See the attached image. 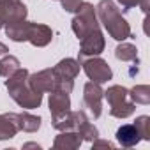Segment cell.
<instances>
[{"instance_id": "9", "label": "cell", "mask_w": 150, "mask_h": 150, "mask_svg": "<svg viewBox=\"0 0 150 150\" xmlns=\"http://www.w3.org/2000/svg\"><path fill=\"white\" fill-rule=\"evenodd\" d=\"M28 85H30L35 92H39V94L53 92L55 87H57V80H55L53 69H42V71H39V72L28 74Z\"/></svg>"}, {"instance_id": "16", "label": "cell", "mask_w": 150, "mask_h": 150, "mask_svg": "<svg viewBox=\"0 0 150 150\" xmlns=\"http://www.w3.org/2000/svg\"><path fill=\"white\" fill-rule=\"evenodd\" d=\"M0 6H2L7 23L9 21H16V20H25L28 11L27 6L21 2V0H0Z\"/></svg>"}, {"instance_id": "29", "label": "cell", "mask_w": 150, "mask_h": 150, "mask_svg": "<svg viewBox=\"0 0 150 150\" xmlns=\"http://www.w3.org/2000/svg\"><path fill=\"white\" fill-rule=\"evenodd\" d=\"M7 51H9V48H7L4 42H0V55H6Z\"/></svg>"}, {"instance_id": "30", "label": "cell", "mask_w": 150, "mask_h": 150, "mask_svg": "<svg viewBox=\"0 0 150 150\" xmlns=\"http://www.w3.org/2000/svg\"><path fill=\"white\" fill-rule=\"evenodd\" d=\"M23 148H37V150H39L41 146H39L37 143H25V145H23Z\"/></svg>"}, {"instance_id": "6", "label": "cell", "mask_w": 150, "mask_h": 150, "mask_svg": "<svg viewBox=\"0 0 150 150\" xmlns=\"http://www.w3.org/2000/svg\"><path fill=\"white\" fill-rule=\"evenodd\" d=\"M80 64L83 65V71H85V74L88 76V80L94 81V83H106L113 76L111 67L99 55L97 57H88V58L81 60Z\"/></svg>"}, {"instance_id": "27", "label": "cell", "mask_w": 150, "mask_h": 150, "mask_svg": "<svg viewBox=\"0 0 150 150\" xmlns=\"http://www.w3.org/2000/svg\"><path fill=\"white\" fill-rule=\"evenodd\" d=\"M6 23H7V18H6V13H4L2 6H0V28H4Z\"/></svg>"}, {"instance_id": "21", "label": "cell", "mask_w": 150, "mask_h": 150, "mask_svg": "<svg viewBox=\"0 0 150 150\" xmlns=\"http://www.w3.org/2000/svg\"><path fill=\"white\" fill-rule=\"evenodd\" d=\"M131 101L134 104H148L150 103V87L148 85H136L129 90Z\"/></svg>"}, {"instance_id": "11", "label": "cell", "mask_w": 150, "mask_h": 150, "mask_svg": "<svg viewBox=\"0 0 150 150\" xmlns=\"http://www.w3.org/2000/svg\"><path fill=\"white\" fill-rule=\"evenodd\" d=\"M53 39V30L48 25H41V23H32L30 30H28V42L35 48H44L51 42Z\"/></svg>"}, {"instance_id": "23", "label": "cell", "mask_w": 150, "mask_h": 150, "mask_svg": "<svg viewBox=\"0 0 150 150\" xmlns=\"http://www.w3.org/2000/svg\"><path fill=\"white\" fill-rule=\"evenodd\" d=\"M134 125H136V129H138L141 139L148 141V139H150V117H146V115L138 117V118L134 120Z\"/></svg>"}, {"instance_id": "2", "label": "cell", "mask_w": 150, "mask_h": 150, "mask_svg": "<svg viewBox=\"0 0 150 150\" xmlns=\"http://www.w3.org/2000/svg\"><path fill=\"white\" fill-rule=\"evenodd\" d=\"M96 14H97V20L103 23V27L108 30L110 37H113L115 41H125L132 37L127 20L120 14L113 0H101L96 6Z\"/></svg>"}, {"instance_id": "8", "label": "cell", "mask_w": 150, "mask_h": 150, "mask_svg": "<svg viewBox=\"0 0 150 150\" xmlns=\"http://www.w3.org/2000/svg\"><path fill=\"white\" fill-rule=\"evenodd\" d=\"M103 97H104V90L101 88V83H94V81L85 83L83 104H85V108H88V111L92 113L94 118H99L103 113Z\"/></svg>"}, {"instance_id": "1", "label": "cell", "mask_w": 150, "mask_h": 150, "mask_svg": "<svg viewBox=\"0 0 150 150\" xmlns=\"http://www.w3.org/2000/svg\"><path fill=\"white\" fill-rule=\"evenodd\" d=\"M28 71L20 67L14 74L6 80V88L9 92V97L21 108L25 110H32V108H39L42 103V94L35 92L30 85H28Z\"/></svg>"}, {"instance_id": "28", "label": "cell", "mask_w": 150, "mask_h": 150, "mask_svg": "<svg viewBox=\"0 0 150 150\" xmlns=\"http://www.w3.org/2000/svg\"><path fill=\"white\" fill-rule=\"evenodd\" d=\"M148 4H150V0H141V2H139V7H141V11L145 14L148 13Z\"/></svg>"}, {"instance_id": "14", "label": "cell", "mask_w": 150, "mask_h": 150, "mask_svg": "<svg viewBox=\"0 0 150 150\" xmlns=\"http://www.w3.org/2000/svg\"><path fill=\"white\" fill-rule=\"evenodd\" d=\"M115 138H117V141H118L122 146H125V148L136 146V145L141 141V136H139V132H138V129H136L134 124H124L122 127H118Z\"/></svg>"}, {"instance_id": "18", "label": "cell", "mask_w": 150, "mask_h": 150, "mask_svg": "<svg viewBox=\"0 0 150 150\" xmlns=\"http://www.w3.org/2000/svg\"><path fill=\"white\" fill-rule=\"evenodd\" d=\"M41 117L30 115V113H16V124L18 129L23 132H37L41 127Z\"/></svg>"}, {"instance_id": "22", "label": "cell", "mask_w": 150, "mask_h": 150, "mask_svg": "<svg viewBox=\"0 0 150 150\" xmlns=\"http://www.w3.org/2000/svg\"><path fill=\"white\" fill-rule=\"evenodd\" d=\"M20 67H21L20 65V60L16 57H13V55H7L6 53V57L0 60V74H2L4 78H9L11 74H14Z\"/></svg>"}, {"instance_id": "10", "label": "cell", "mask_w": 150, "mask_h": 150, "mask_svg": "<svg viewBox=\"0 0 150 150\" xmlns=\"http://www.w3.org/2000/svg\"><path fill=\"white\" fill-rule=\"evenodd\" d=\"M74 131H76L83 141H94L99 138V131L96 125L90 124L88 117L85 115V111H74Z\"/></svg>"}, {"instance_id": "25", "label": "cell", "mask_w": 150, "mask_h": 150, "mask_svg": "<svg viewBox=\"0 0 150 150\" xmlns=\"http://www.w3.org/2000/svg\"><path fill=\"white\" fill-rule=\"evenodd\" d=\"M92 148H113V143L108 139H94L92 141Z\"/></svg>"}, {"instance_id": "3", "label": "cell", "mask_w": 150, "mask_h": 150, "mask_svg": "<svg viewBox=\"0 0 150 150\" xmlns=\"http://www.w3.org/2000/svg\"><path fill=\"white\" fill-rule=\"evenodd\" d=\"M104 97L110 103V115L115 118H127L136 110L134 103L131 101L129 90L122 85H111L104 92Z\"/></svg>"}, {"instance_id": "26", "label": "cell", "mask_w": 150, "mask_h": 150, "mask_svg": "<svg viewBox=\"0 0 150 150\" xmlns=\"http://www.w3.org/2000/svg\"><path fill=\"white\" fill-rule=\"evenodd\" d=\"M117 2L124 7V11H129V9H132V7H136V6H139V2L141 0H117Z\"/></svg>"}, {"instance_id": "5", "label": "cell", "mask_w": 150, "mask_h": 150, "mask_svg": "<svg viewBox=\"0 0 150 150\" xmlns=\"http://www.w3.org/2000/svg\"><path fill=\"white\" fill-rule=\"evenodd\" d=\"M72 32L76 34L78 39H83L88 32L99 28V20L96 14V7L90 2H81L80 9L76 11V16L71 21Z\"/></svg>"}, {"instance_id": "7", "label": "cell", "mask_w": 150, "mask_h": 150, "mask_svg": "<svg viewBox=\"0 0 150 150\" xmlns=\"http://www.w3.org/2000/svg\"><path fill=\"white\" fill-rule=\"evenodd\" d=\"M104 35L101 32V28H96L92 32H88L83 39H80V57L78 62L88 58V57H97L104 51Z\"/></svg>"}, {"instance_id": "4", "label": "cell", "mask_w": 150, "mask_h": 150, "mask_svg": "<svg viewBox=\"0 0 150 150\" xmlns=\"http://www.w3.org/2000/svg\"><path fill=\"white\" fill-rule=\"evenodd\" d=\"M80 67H81V64L78 60H74V58H64V60H60L53 67L55 80H57L55 90H62V92L71 94L72 88H74V78L80 74Z\"/></svg>"}, {"instance_id": "19", "label": "cell", "mask_w": 150, "mask_h": 150, "mask_svg": "<svg viewBox=\"0 0 150 150\" xmlns=\"http://www.w3.org/2000/svg\"><path fill=\"white\" fill-rule=\"evenodd\" d=\"M115 57L122 62H138V50L134 44L122 41V44L115 48Z\"/></svg>"}, {"instance_id": "13", "label": "cell", "mask_w": 150, "mask_h": 150, "mask_svg": "<svg viewBox=\"0 0 150 150\" xmlns=\"http://www.w3.org/2000/svg\"><path fill=\"white\" fill-rule=\"evenodd\" d=\"M48 106H50V113H51V117L62 115V113H65V111L71 110V97H69L67 92L53 90V92H50Z\"/></svg>"}, {"instance_id": "24", "label": "cell", "mask_w": 150, "mask_h": 150, "mask_svg": "<svg viewBox=\"0 0 150 150\" xmlns=\"http://www.w3.org/2000/svg\"><path fill=\"white\" fill-rule=\"evenodd\" d=\"M83 0H60V4H62V9L65 13H76L80 9Z\"/></svg>"}, {"instance_id": "17", "label": "cell", "mask_w": 150, "mask_h": 150, "mask_svg": "<svg viewBox=\"0 0 150 150\" xmlns=\"http://www.w3.org/2000/svg\"><path fill=\"white\" fill-rule=\"evenodd\" d=\"M18 124H16V113H4L0 115V141L11 139L18 134Z\"/></svg>"}, {"instance_id": "20", "label": "cell", "mask_w": 150, "mask_h": 150, "mask_svg": "<svg viewBox=\"0 0 150 150\" xmlns=\"http://www.w3.org/2000/svg\"><path fill=\"white\" fill-rule=\"evenodd\" d=\"M51 125L57 131H74V111H65L62 115L51 117Z\"/></svg>"}, {"instance_id": "12", "label": "cell", "mask_w": 150, "mask_h": 150, "mask_svg": "<svg viewBox=\"0 0 150 150\" xmlns=\"http://www.w3.org/2000/svg\"><path fill=\"white\" fill-rule=\"evenodd\" d=\"M30 25H32V21H27V20L9 21V23H6V35L14 42H25L28 39Z\"/></svg>"}, {"instance_id": "15", "label": "cell", "mask_w": 150, "mask_h": 150, "mask_svg": "<svg viewBox=\"0 0 150 150\" xmlns=\"http://www.w3.org/2000/svg\"><path fill=\"white\" fill-rule=\"evenodd\" d=\"M81 143H83V139L76 131H60V134L53 141V148H57V150H74V148H80Z\"/></svg>"}, {"instance_id": "31", "label": "cell", "mask_w": 150, "mask_h": 150, "mask_svg": "<svg viewBox=\"0 0 150 150\" xmlns=\"http://www.w3.org/2000/svg\"><path fill=\"white\" fill-rule=\"evenodd\" d=\"M0 76H2V74H0Z\"/></svg>"}]
</instances>
